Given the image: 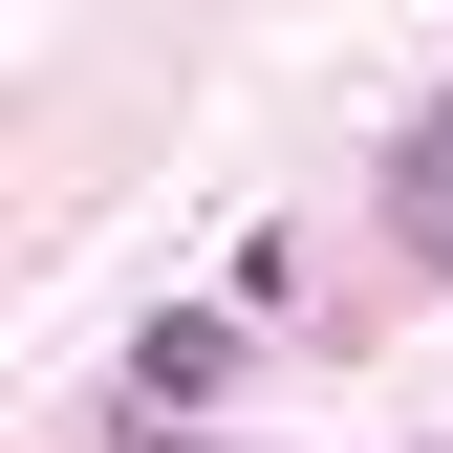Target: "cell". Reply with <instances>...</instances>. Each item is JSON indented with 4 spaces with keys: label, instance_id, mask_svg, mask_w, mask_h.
Returning a JSON list of instances; mask_svg holds the SVG:
<instances>
[{
    "label": "cell",
    "instance_id": "6da1fadb",
    "mask_svg": "<svg viewBox=\"0 0 453 453\" xmlns=\"http://www.w3.org/2000/svg\"><path fill=\"white\" fill-rule=\"evenodd\" d=\"M216 388H238V303H173L130 346V411H216Z\"/></svg>",
    "mask_w": 453,
    "mask_h": 453
},
{
    "label": "cell",
    "instance_id": "7a4b0ae2",
    "mask_svg": "<svg viewBox=\"0 0 453 453\" xmlns=\"http://www.w3.org/2000/svg\"><path fill=\"white\" fill-rule=\"evenodd\" d=\"M388 216L453 259V108H411V130H388Z\"/></svg>",
    "mask_w": 453,
    "mask_h": 453
}]
</instances>
